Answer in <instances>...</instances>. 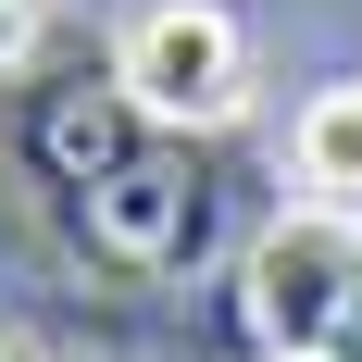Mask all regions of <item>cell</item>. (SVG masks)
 Instances as JSON below:
<instances>
[{
	"instance_id": "3",
	"label": "cell",
	"mask_w": 362,
	"mask_h": 362,
	"mask_svg": "<svg viewBox=\"0 0 362 362\" xmlns=\"http://www.w3.org/2000/svg\"><path fill=\"white\" fill-rule=\"evenodd\" d=\"M112 75H125V100L150 125L200 138V125H225V112L250 100V37H238L225 0H150L138 25H125V50H112Z\"/></svg>"
},
{
	"instance_id": "5",
	"label": "cell",
	"mask_w": 362,
	"mask_h": 362,
	"mask_svg": "<svg viewBox=\"0 0 362 362\" xmlns=\"http://www.w3.org/2000/svg\"><path fill=\"white\" fill-rule=\"evenodd\" d=\"M25 50H37V0H0V88L25 75Z\"/></svg>"
},
{
	"instance_id": "6",
	"label": "cell",
	"mask_w": 362,
	"mask_h": 362,
	"mask_svg": "<svg viewBox=\"0 0 362 362\" xmlns=\"http://www.w3.org/2000/svg\"><path fill=\"white\" fill-rule=\"evenodd\" d=\"M325 362H362V313H350V325H337V350H325Z\"/></svg>"
},
{
	"instance_id": "1",
	"label": "cell",
	"mask_w": 362,
	"mask_h": 362,
	"mask_svg": "<svg viewBox=\"0 0 362 362\" xmlns=\"http://www.w3.org/2000/svg\"><path fill=\"white\" fill-rule=\"evenodd\" d=\"M213 213H225L213 163H200L175 125H150L88 200H63V238H75L88 275H112V288H163V275H187V262L213 250Z\"/></svg>"
},
{
	"instance_id": "2",
	"label": "cell",
	"mask_w": 362,
	"mask_h": 362,
	"mask_svg": "<svg viewBox=\"0 0 362 362\" xmlns=\"http://www.w3.org/2000/svg\"><path fill=\"white\" fill-rule=\"evenodd\" d=\"M362 313V213H325V200H300L250 238L238 262V325H250L262 362H325L337 325Z\"/></svg>"
},
{
	"instance_id": "4",
	"label": "cell",
	"mask_w": 362,
	"mask_h": 362,
	"mask_svg": "<svg viewBox=\"0 0 362 362\" xmlns=\"http://www.w3.org/2000/svg\"><path fill=\"white\" fill-rule=\"evenodd\" d=\"M288 175L300 200H325V213H362V88H313L288 125Z\"/></svg>"
}]
</instances>
